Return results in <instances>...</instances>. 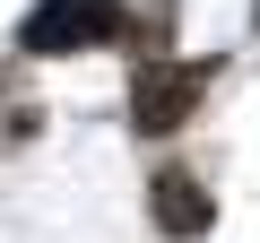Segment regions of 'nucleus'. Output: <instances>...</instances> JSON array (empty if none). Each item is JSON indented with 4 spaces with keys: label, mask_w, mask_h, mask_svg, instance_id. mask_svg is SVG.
Masks as SVG:
<instances>
[{
    "label": "nucleus",
    "mask_w": 260,
    "mask_h": 243,
    "mask_svg": "<svg viewBox=\"0 0 260 243\" xmlns=\"http://www.w3.org/2000/svg\"><path fill=\"white\" fill-rule=\"evenodd\" d=\"M113 35H121L113 0H44V9L18 26L26 52H87V44H113Z\"/></svg>",
    "instance_id": "obj_2"
},
{
    "label": "nucleus",
    "mask_w": 260,
    "mask_h": 243,
    "mask_svg": "<svg viewBox=\"0 0 260 243\" xmlns=\"http://www.w3.org/2000/svg\"><path fill=\"white\" fill-rule=\"evenodd\" d=\"M148 200H156V226H165V234H208V217H217V208H208V191H200L182 165H174V174H156V191H148Z\"/></svg>",
    "instance_id": "obj_3"
},
{
    "label": "nucleus",
    "mask_w": 260,
    "mask_h": 243,
    "mask_svg": "<svg viewBox=\"0 0 260 243\" xmlns=\"http://www.w3.org/2000/svg\"><path fill=\"white\" fill-rule=\"evenodd\" d=\"M200 96H208V61H148L130 78V122H139L148 139H165Z\"/></svg>",
    "instance_id": "obj_1"
}]
</instances>
